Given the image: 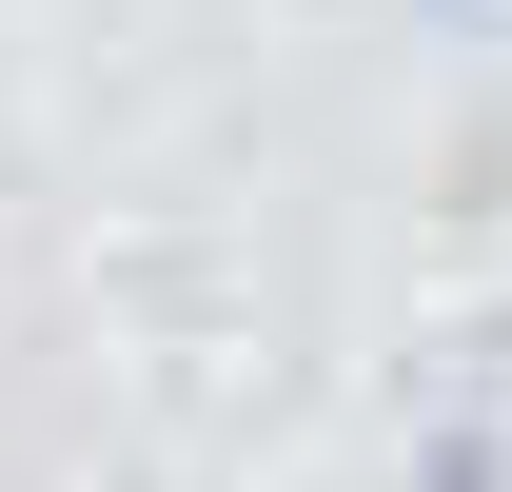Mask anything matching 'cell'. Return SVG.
Instances as JSON below:
<instances>
[{
  "instance_id": "6da1fadb",
  "label": "cell",
  "mask_w": 512,
  "mask_h": 492,
  "mask_svg": "<svg viewBox=\"0 0 512 492\" xmlns=\"http://www.w3.org/2000/svg\"><path fill=\"white\" fill-rule=\"evenodd\" d=\"M414 492H512V473H493V453H434V473H414Z\"/></svg>"
}]
</instances>
